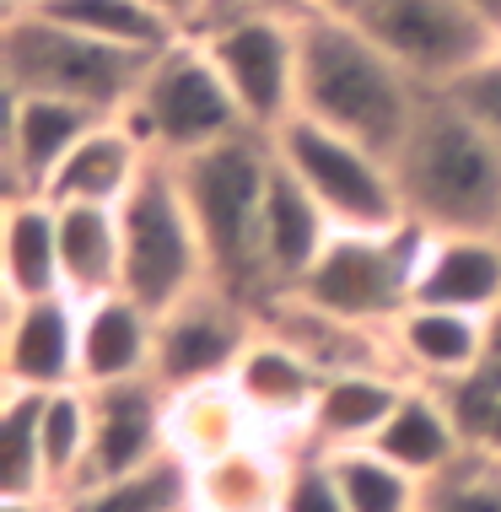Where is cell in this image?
I'll return each instance as SVG.
<instances>
[{
    "label": "cell",
    "instance_id": "38",
    "mask_svg": "<svg viewBox=\"0 0 501 512\" xmlns=\"http://www.w3.org/2000/svg\"><path fill=\"white\" fill-rule=\"evenodd\" d=\"M0 6H38V0H0Z\"/></svg>",
    "mask_w": 501,
    "mask_h": 512
},
{
    "label": "cell",
    "instance_id": "31",
    "mask_svg": "<svg viewBox=\"0 0 501 512\" xmlns=\"http://www.w3.org/2000/svg\"><path fill=\"white\" fill-rule=\"evenodd\" d=\"M44 459H49V486L54 496L76 491L87 480L92 459V394L81 389H54L44 394Z\"/></svg>",
    "mask_w": 501,
    "mask_h": 512
},
{
    "label": "cell",
    "instance_id": "29",
    "mask_svg": "<svg viewBox=\"0 0 501 512\" xmlns=\"http://www.w3.org/2000/svg\"><path fill=\"white\" fill-rule=\"evenodd\" d=\"M0 496H54L44 459V394H0Z\"/></svg>",
    "mask_w": 501,
    "mask_h": 512
},
{
    "label": "cell",
    "instance_id": "18",
    "mask_svg": "<svg viewBox=\"0 0 501 512\" xmlns=\"http://www.w3.org/2000/svg\"><path fill=\"white\" fill-rule=\"evenodd\" d=\"M157 367V313L130 292L81 302V389L151 378Z\"/></svg>",
    "mask_w": 501,
    "mask_h": 512
},
{
    "label": "cell",
    "instance_id": "32",
    "mask_svg": "<svg viewBox=\"0 0 501 512\" xmlns=\"http://www.w3.org/2000/svg\"><path fill=\"white\" fill-rule=\"evenodd\" d=\"M421 512H501V448L469 442L442 475L426 480Z\"/></svg>",
    "mask_w": 501,
    "mask_h": 512
},
{
    "label": "cell",
    "instance_id": "37",
    "mask_svg": "<svg viewBox=\"0 0 501 512\" xmlns=\"http://www.w3.org/2000/svg\"><path fill=\"white\" fill-rule=\"evenodd\" d=\"M259 6H281V11H291V17H297V11H313V6H340V0H259Z\"/></svg>",
    "mask_w": 501,
    "mask_h": 512
},
{
    "label": "cell",
    "instance_id": "10",
    "mask_svg": "<svg viewBox=\"0 0 501 512\" xmlns=\"http://www.w3.org/2000/svg\"><path fill=\"white\" fill-rule=\"evenodd\" d=\"M334 11H345L421 87H453L501 49L469 0H340Z\"/></svg>",
    "mask_w": 501,
    "mask_h": 512
},
{
    "label": "cell",
    "instance_id": "21",
    "mask_svg": "<svg viewBox=\"0 0 501 512\" xmlns=\"http://www.w3.org/2000/svg\"><path fill=\"white\" fill-rule=\"evenodd\" d=\"M372 448L383 459H394L399 469H410L415 480H431L469 448V432L458 421L448 389H431V383L410 378V389L399 394V405L383 421V432L372 437Z\"/></svg>",
    "mask_w": 501,
    "mask_h": 512
},
{
    "label": "cell",
    "instance_id": "9",
    "mask_svg": "<svg viewBox=\"0 0 501 512\" xmlns=\"http://www.w3.org/2000/svg\"><path fill=\"white\" fill-rule=\"evenodd\" d=\"M216 71L227 76L248 130L270 135L297 114V17L259 0H227L200 27Z\"/></svg>",
    "mask_w": 501,
    "mask_h": 512
},
{
    "label": "cell",
    "instance_id": "23",
    "mask_svg": "<svg viewBox=\"0 0 501 512\" xmlns=\"http://www.w3.org/2000/svg\"><path fill=\"white\" fill-rule=\"evenodd\" d=\"M264 437L254 410L243 405V394L232 389V378L194 383V389L167 394V442L189 469L221 459V453L243 448V442Z\"/></svg>",
    "mask_w": 501,
    "mask_h": 512
},
{
    "label": "cell",
    "instance_id": "4",
    "mask_svg": "<svg viewBox=\"0 0 501 512\" xmlns=\"http://www.w3.org/2000/svg\"><path fill=\"white\" fill-rule=\"evenodd\" d=\"M146 65L151 54L114 49L33 6H0V87L6 92H49V98L87 103L97 114H124Z\"/></svg>",
    "mask_w": 501,
    "mask_h": 512
},
{
    "label": "cell",
    "instance_id": "14",
    "mask_svg": "<svg viewBox=\"0 0 501 512\" xmlns=\"http://www.w3.org/2000/svg\"><path fill=\"white\" fill-rule=\"evenodd\" d=\"M97 108L49 98V92H6V135H0V168H6V195H44L60 162L92 130Z\"/></svg>",
    "mask_w": 501,
    "mask_h": 512
},
{
    "label": "cell",
    "instance_id": "2",
    "mask_svg": "<svg viewBox=\"0 0 501 512\" xmlns=\"http://www.w3.org/2000/svg\"><path fill=\"white\" fill-rule=\"evenodd\" d=\"M394 178L405 216L426 232H501V146L448 87H426Z\"/></svg>",
    "mask_w": 501,
    "mask_h": 512
},
{
    "label": "cell",
    "instance_id": "3",
    "mask_svg": "<svg viewBox=\"0 0 501 512\" xmlns=\"http://www.w3.org/2000/svg\"><path fill=\"white\" fill-rule=\"evenodd\" d=\"M184 200L194 211L205 243L211 286L232 292L248 308L270 302V275H264V195L275 173V146L259 130H238L216 146H200L189 157H173Z\"/></svg>",
    "mask_w": 501,
    "mask_h": 512
},
{
    "label": "cell",
    "instance_id": "12",
    "mask_svg": "<svg viewBox=\"0 0 501 512\" xmlns=\"http://www.w3.org/2000/svg\"><path fill=\"white\" fill-rule=\"evenodd\" d=\"M81 383V302L71 292L6 302L0 389H76Z\"/></svg>",
    "mask_w": 501,
    "mask_h": 512
},
{
    "label": "cell",
    "instance_id": "5",
    "mask_svg": "<svg viewBox=\"0 0 501 512\" xmlns=\"http://www.w3.org/2000/svg\"><path fill=\"white\" fill-rule=\"evenodd\" d=\"M275 162L324 205L334 232H394L405 227L394 157L372 151L367 141L345 130H329L308 114H291L281 130H270Z\"/></svg>",
    "mask_w": 501,
    "mask_h": 512
},
{
    "label": "cell",
    "instance_id": "33",
    "mask_svg": "<svg viewBox=\"0 0 501 512\" xmlns=\"http://www.w3.org/2000/svg\"><path fill=\"white\" fill-rule=\"evenodd\" d=\"M281 512H351V502H345V491H340V475H334V464H329V453L291 448Z\"/></svg>",
    "mask_w": 501,
    "mask_h": 512
},
{
    "label": "cell",
    "instance_id": "15",
    "mask_svg": "<svg viewBox=\"0 0 501 512\" xmlns=\"http://www.w3.org/2000/svg\"><path fill=\"white\" fill-rule=\"evenodd\" d=\"M232 389H238L243 405L254 410L264 437H281L286 448H302V426H308V415L318 405L324 372H318L286 335H275L270 324H259L254 340H248V351L238 356V367H232Z\"/></svg>",
    "mask_w": 501,
    "mask_h": 512
},
{
    "label": "cell",
    "instance_id": "8",
    "mask_svg": "<svg viewBox=\"0 0 501 512\" xmlns=\"http://www.w3.org/2000/svg\"><path fill=\"white\" fill-rule=\"evenodd\" d=\"M426 238L431 232L421 221H405L394 232H334L291 297L367 329H394V318L415 302V270H421Z\"/></svg>",
    "mask_w": 501,
    "mask_h": 512
},
{
    "label": "cell",
    "instance_id": "25",
    "mask_svg": "<svg viewBox=\"0 0 501 512\" xmlns=\"http://www.w3.org/2000/svg\"><path fill=\"white\" fill-rule=\"evenodd\" d=\"M60 211V275L76 302L124 292L119 205H54Z\"/></svg>",
    "mask_w": 501,
    "mask_h": 512
},
{
    "label": "cell",
    "instance_id": "7",
    "mask_svg": "<svg viewBox=\"0 0 501 512\" xmlns=\"http://www.w3.org/2000/svg\"><path fill=\"white\" fill-rule=\"evenodd\" d=\"M119 119L130 124L157 157H189V151L216 146V141H227V135L248 130L227 76L216 71L211 49L194 33H184L178 44H167L162 54H151L141 87H135V98Z\"/></svg>",
    "mask_w": 501,
    "mask_h": 512
},
{
    "label": "cell",
    "instance_id": "20",
    "mask_svg": "<svg viewBox=\"0 0 501 512\" xmlns=\"http://www.w3.org/2000/svg\"><path fill=\"white\" fill-rule=\"evenodd\" d=\"M151 157H157V151H151L119 114H108L81 135V146L60 162V173L49 178L44 195L54 205H124V195L135 189V178L146 173Z\"/></svg>",
    "mask_w": 501,
    "mask_h": 512
},
{
    "label": "cell",
    "instance_id": "6",
    "mask_svg": "<svg viewBox=\"0 0 501 512\" xmlns=\"http://www.w3.org/2000/svg\"><path fill=\"white\" fill-rule=\"evenodd\" d=\"M119 232H124V292L146 302L151 313H167L189 292L211 286L205 243L173 157L146 162V173L135 178V189L119 205Z\"/></svg>",
    "mask_w": 501,
    "mask_h": 512
},
{
    "label": "cell",
    "instance_id": "22",
    "mask_svg": "<svg viewBox=\"0 0 501 512\" xmlns=\"http://www.w3.org/2000/svg\"><path fill=\"white\" fill-rule=\"evenodd\" d=\"M329 238H334V221L324 216V205L275 162L270 195H264V275H270V297L297 292L302 275L329 248Z\"/></svg>",
    "mask_w": 501,
    "mask_h": 512
},
{
    "label": "cell",
    "instance_id": "19",
    "mask_svg": "<svg viewBox=\"0 0 501 512\" xmlns=\"http://www.w3.org/2000/svg\"><path fill=\"white\" fill-rule=\"evenodd\" d=\"M410 389V378L399 367H356V372H334L318 389V405L302 426V448L318 453H340L361 448L383 432V421L394 415L399 394Z\"/></svg>",
    "mask_w": 501,
    "mask_h": 512
},
{
    "label": "cell",
    "instance_id": "11",
    "mask_svg": "<svg viewBox=\"0 0 501 512\" xmlns=\"http://www.w3.org/2000/svg\"><path fill=\"white\" fill-rule=\"evenodd\" d=\"M254 329H259V308H248L221 286H200L167 313H157V367H151V378L167 394L232 378Z\"/></svg>",
    "mask_w": 501,
    "mask_h": 512
},
{
    "label": "cell",
    "instance_id": "35",
    "mask_svg": "<svg viewBox=\"0 0 501 512\" xmlns=\"http://www.w3.org/2000/svg\"><path fill=\"white\" fill-rule=\"evenodd\" d=\"M146 6H151V11H162V17L173 22L178 33H200V27L211 22L216 11L227 6V0H146Z\"/></svg>",
    "mask_w": 501,
    "mask_h": 512
},
{
    "label": "cell",
    "instance_id": "34",
    "mask_svg": "<svg viewBox=\"0 0 501 512\" xmlns=\"http://www.w3.org/2000/svg\"><path fill=\"white\" fill-rule=\"evenodd\" d=\"M448 92H453L458 103H464V114L475 119L480 130L501 146V49L491 54V60H480L469 76H458Z\"/></svg>",
    "mask_w": 501,
    "mask_h": 512
},
{
    "label": "cell",
    "instance_id": "26",
    "mask_svg": "<svg viewBox=\"0 0 501 512\" xmlns=\"http://www.w3.org/2000/svg\"><path fill=\"white\" fill-rule=\"evenodd\" d=\"M65 292L60 211L49 195H6V302Z\"/></svg>",
    "mask_w": 501,
    "mask_h": 512
},
{
    "label": "cell",
    "instance_id": "24",
    "mask_svg": "<svg viewBox=\"0 0 501 512\" xmlns=\"http://www.w3.org/2000/svg\"><path fill=\"white\" fill-rule=\"evenodd\" d=\"M291 448L281 437H254L243 448L194 469V512H281Z\"/></svg>",
    "mask_w": 501,
    "mask_h": 512
},
{
    "label": "cell",
    "instance_id": "1",
    "mask_svg": "<svg viewBox=\"0 0 501 512\" xmlns=\"http://www.w3.org/2000/svg\"><path fill=\"white\" fill-rule=\"evenodd\" d=\"M426 87L334 6L297 11V114L394 157Z\"/></svg>",
    "mask_w": 501,
    "mask_h": 512
},
{
    "label": "cell",
    "instance_id": "16",
    "mask_svg": "<svg viewBox=\"0 0 501 512\" xmlns=\"http://www.w3.org/2000/svg\"><path fill=\"white\" fill-rule=\"evenodd\" d=\"M394 362L405 378L431 383V389H458L485 367L491 351V318L480 313H458V308H426L410 302L394 318Z\"/></svg>",
    "mask_w": 501,
    "mask_h": 512
},
{
    "label": "cell",
    "instance_id": "30",
    "mask_svg": "<svg viewBox=\"0 0 501 512\" xmlns=\"http://www.w3.org/2000/svg\"><path fill=\"white\" fill-rule=\"evenodd\" d=\"M329 464H334V475H340V491H345V502H351V512H421L426 480H415L410 469L383 459L372 442L329 453Z\"/></svg>",
    "mask_w": 501,
    "mask_h": 512
},
{
    "label": "cell",
    "instance_id": "17",
    "mask_svg": "<svg viewBox=\"0 0 501 512\" xmlns=\"http://www.w3.org/2000/svg\"><path fill=\"white\" fill-rule=\"evenodd\" d=\"M415 302L491 318L501 308V232H431L415 270Z\"/></svg>",
    "mask_w": 501,
    "mask_h": 512
},
{
    "label": "cell",
    "instance_id": "36",
    "mask_svg": "<svg viewBox=\"0 0 501 512\" xmlns=\"http://www.w3.org/2000/svg\"><path fill=\"white\" fill-rule=\"evenodd\" d=\"M469 6H475L480 17H485V27H491V33L501 38V0H469Z\"/></svg>",
    "mask_w": 501,
    "mask_h": 512
},
{
    "label": "cell",
    "instance_id": "28",
    "mask_svg": "<svg viewBox=\"0 0 501 512\" xmlns=\"http://www.w3.org/2000/svg\"><path fill=\"white\" fill-rule=\"evenodd\" d=\"M33 11H44V17L76 27V33H87V38H103V44H114V49H135V54H162L167 44L184 38L162 11H151L146 0H38Z\"/></svg>",
    "mask_w": 501,
    "mask_h": 512
},
{
    "label": "cell",
    "instance_id": "13",
    "mask_svg": "<svg viewBox=\"0 0 501 512\" xmlns=\"http://www.w3.org/2000/svg\"><path fill=\"white\" fill-rule=\"evenodd\" d=\"M92 394V459L87 480H119L135 469H151L173 453L167 442V389L157 378H130V383H103Z\"/></svg>",
    "mask_w": 501,
    "mask_h": 512
},
{
    "label": "cell",
    "instance_id": "27",
    "mask_svg": "<svg viewBox=\"0 0 501 512\" xmlns=\"http://www.w3.org/2000/svg\"><path fill=\"white\" fill-rule=\"evenodd\" d=\"M189 496H194V469L178 453H167V459H157L151 469H135V475L65 491L60 512H184Z\"/></svg>",
    "mask_w": 501,
    "mask_h": 512
}]
</instances>
